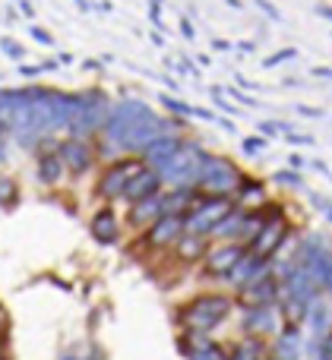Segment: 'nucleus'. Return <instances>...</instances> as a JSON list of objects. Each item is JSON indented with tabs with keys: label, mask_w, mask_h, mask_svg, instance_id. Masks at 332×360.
<instances>
[{
	"label": "nucleus",
	"mask_w": 332,
	"mask_h": 360,
	"mask_svg": "<svg viewBox=\"0 0 332 360\" xmlns=\"http://www.w3.org/2000/svg\"><path fill=\"white\" fill-rule=\"evenodd\" d=\"M238 310V300L231 291H200L174 307L177 332H196V335H212L219 332Z\"/></svg>",
	"instance_id": "f257e3e1"
},
{
	"label": "nucleus",
	"mask_w": 332,
	"mask_h": 360,
	"mask_svg": "<svg viewBox=\"0 0 332 360\" xmlns=\"http://www.w3.org/2000/svg\"><path fill=\"white\" fill-rule=\"evenodd\" d=\"M260 212H263V228H260L257 237L247 243V250H250L253 256H260V259L272 262V259H279L285 243L295 237V224H291L285 202H279V199H269Z\"/></svg>",
	"instance_id": "f03ea898"
},
{
	"label": "nucleus",
	"mask_w": 332,
	"mask_h": 360,
	"mask_svg": "<svg viewBox=\"0 0 332 360\" xmlns=\"http://www.w3.org/2000/svg\"><path fill=\"white\" fill-rule=\"evenodd\" d=\"M111 95L105 89H86L79 92V105H76V114L70 120V130L67 136H76V139H95L101 136L108 124V114H111Z\"/></svg>",
	"instance_id": "7ed1b4c3"
},
{
	"label": "nucleus",
	"mask_w": 332,
	"mask_h": 360,
	"mask_svg": "<svg viewBox=\"0 0 332 360\" xmlns=\"http://www.w3.org/2000/svg\"><path fill=\"white\" fill-rule=\"evenodd\" d=\"M244 177H247V171L241 168V165L234 162V158H228V155H215V152H209L206 168H203L196 190H200L203 196L234 199V196H238L241 180H244Z\"/></svg>",
	"instance_id": "20e7f679"
},
{
	"label": "nucleus",
	"mask_w": 332,
	"mask_h": 360,
	"mask_svg": "<svg viewBox=\"0 0 332 360\" xmlns=\"http://www.w3.org/2000/svg\"><path fill=\"white\" fill-rule=\"evenodd\" d=\"M206 158H209V149L200 143V139L187 136L184 149L165 165L158 174L165 180V190H174V186H196L200 184V174L206 168Z\"/></svg>",
	"instance_id": "39448f33"
},
{
	"label": "nucleus",
	"mask_w": 332,
	"mask_h": 360,
	"mask_svg": "<svg viewBox=\"0 0 332 360\" xmlns=\"http://www.w3.org/2000/svg\"><path fill=\"white\" fill-rule=\"evenodd\" d=\"M143 168L146 165L139 155H120V158H114V162H108L105 168H101L98 180H95V196L101 199V205L120 202L127 193V184H130Z\"/></svg>",
	"instance_id": "423d86ee"
},
{
	"label": "nucleus",
	"mask_w": 332,
	"mask_h": 360,
	"mask_svg": "<svg viewBox=\"0 0 332 360\" xmlns=\"http://www.w3.org/2000/svg\"><path fill=\"white\" fill-rule=\"evenodd\" d=\"M149 114H152L149 101L136 98V95H124V98H117L111 105V114H108V124H105V130H101V139H108V143H114L120 149L127 133L143 117H149ZM120 155H124V152H120Z\"/></svg>",
	"instance_id": "0eeeda50"
},
{
	"label": "nucleus",
	"mask_w": 332,
	"mask_h": 360,
	"mask_svg": "<svg viewBox=\"0 0 332 360\" xmlns=\"http://www.w3.org/2000/svg\"><path fill=\"white\" fill-rule=\"evenodd\" d=\"M238 209V202L234 199H222V196H203L193 202V209L184 215V224H187L190 234H200V237H209L212 240L215 228H219L222 221H225L231 212Z\"/></svg>",
	"instance_id": "6e6552de"
},
{
	"label": "nucleus",
	"mask_w": 332,
	"mask_h": 360,
	"mask_svg": "<svg viewBox=\"0 0 332 360\" xmlns=\"http://www.w3.org/2000/svg\"><path fill=\"white\" fill-rule=\"evenodd\" d=\"M247 253H250V250H247L244 243L212 240V247H209L206 259H203V266H200L203 281H222V285H225V281L231 278V272L241 266V259H244Z\"/></svg>",
	"instance_id": "1a4fd4ad"
},
{
	"label": "nucleus",
	"mask_w": 332,
	"mask_h": 360,
	"mask_svg": "<svg viewBox=\"0 0 332 360\" xmlns=\"http://www.w3.org/2000/svg\"><path fill=\"white\" fill-rule=\"evenodd\" d=\"M184 234H187V224H184L181 215H162L149 231L139 234L136 243H139V250H146L152 256H168Z\"/></svg>",
	"instance_id": "9d476101"
},
{
	"label": "nucleus",
	"mask_w": 332,
	"mask_h": 360,
	"mask_svg": "<svg viewBox=\"0 0 332 360\" xmlns=\"http://www.w3.org/2000/svg\"><path fill=\"white\" fill-rule=\"evenodd\" d=\"M241 319V335L247 338H263V342H272V338L282 332L285 319L279 307H250V310H238Z\"/></svg>",
	"instance_id": "9b49d317"
},
{
	"label": "nucleus",
	"mask_w": 332,
	"mask_h": 360,
	"mask_svg": "<svg viewBox=\"0 0 332 360\" xmlns=\"http://www.w3.org/2000/svg\"><path fill=\"white\" fill-rule=\"evenodd\" d=\"M57 152H60L63 165H67V174H73V177L89 174V171L95 168V162H98V152H95V139L63 136L60 146H57Z\"/></svg>",
	"instance_id": "f8f14e48"
},
{
	"label": "nucleus",
	"mask_w": 332,
	"mask_h": 360,
	"mask_svg": "<svg viewBox=\"0 0 332 360\" xmlns=\"http://www.w3.org/2000/svg\"><path fill=\"white\" fill-rule=\"evenodd\" d=\"M234 300H238V310H250V307H279L282 300V285H279L276 275H263V278L250 281L247 288L234 291Z\"/></svg>",
	"instance_id": "ddd939ff"
},
{
	"label": "nucleus",
	"mask_w": 332,
	"mask_h": 360,
	"mask_svg": "<svg viewBox=\"0 0 332 360\" xmlns=\"http://www.w3.org/2000/svg\"><path fill=\"white\" fill-rule=\"evenodd\" d=\"M60 139H44L38 146V155H35V177L42 186H60L63 177H67V165H63L60 152H57Z\"/></svg>",
	"instance_id": "4468645a"
},
{
	"label": "nucleus",
	"mask_w": 332,
	"mask_h": 360,
	"mask_svg": "<svg viewBox=\"0 0 332 360\" xmlns=\"http://www.w3.org/2000/svg\"><path fill=\"white\" fill-rule=\"evenodd\" d=\"M89 234L98 247H117L120 243V218L114 205H98L89 215Z\"/></svg>",
	"instance_id": "2eb2a0df"
},
{
	"label": "nucleus",
	"mask_w": 332,
	"mask_h": 360,
	"mask_svg": "<svg viewBox=\"0 0 332 360\" xmlns=\"http://www.w3.org/2000/svg\"><path fill=\"white\" fill-rule=\"evenodd\" d=\"M165 193V180L162 174H158L155 168H143L136 177L127 184V193H124V199L120 202H127V205H136V202H143V199H152V196H162Z\"/></svg>",
	"instance_id": "dca6fc26"
},
{
	"label": "nucleus",
	"mask_w": 332,
	"mask_h": 360,
	"mask_svg": "<svg viewBox=\"0 0 332 360\" xmlns=\"http://www.w3.org/2000/svg\"><path fill=\"white\" fill-rule=\"evenodd\" d=\"M184 143H187V136H184V133H168V136H158L155 143L149 146V149L143 152V165L146 168H155V171H162L165 165L171 162V158L177 155V152L184 149Z\"/></svg>",
	"instance_id": "f3484780"
},
{
	"label": "nucleus",
	"mask_w": 332,
	"mask_h": 360,
	"mask_svg": "<svg viewBox=\"0 0 332 360\" xmlns=\"http://www.w3.org/2000/svg\"><path fill=\"white\" fill-rule=\"evenodd\" d=\"M162 215H165V199L162 196L143 199V202H136V205H127V228L136 231V234H143V231H149Z\"/></svg>",
	"instance_id": "a211bd4d"
},
{
	"label": "nucleus",
	"mask_w": 332,
	"mask_h": 360,
	"mask_svg": "<svg viewBox=\"0 0 332 360\" xmlns=\"http://www.w3.org/2000/svg\"><path fill=\"white\" fill-rule=\"evenodd\" d=\"M209 247H212V240H209V237L190 234V231H187V234H184L181 240H177V247L171 250V256L177 259V266L193 269V266H203V259H206Z\"/></svg>",
	"instance_id": "6ab92c4d"
},
{
	"label": "nucleus",
	"mask_w": 332,
	"mask_h": 360,
	"mask_svg": "<svg viewBox=\"0 0 332 360\" xmlns=\"http://www.w3.org/2000/svg\"><path fill=\"white\" fill-rule=\"evenodd\" d=\"M269 272H272V262H269V259H260V256L247 253L244 259H241V266L231 272V278L225 281V285L231 288V294H234V291H241V288H247L250 281L263 278V275H269Z\"/></svg>",
	"instance_id": "aec40b11"
},
{
	"label": "nucleus",
	"mask_w": 332,
	"mask_h": 360,
	"mask_svg": "<svg viewBox=\"0 0 332 360\" xmlns=\"http://www.w3.org/2000/svg\"><path fill=\"white\" fill-rule=\"evenodd\" d=\"M234 202L247 212H260L266 202H269V186H266V180L247 174L241 180V190H238V196H234Z\"/></svg>",
	"instance_id": "412c9836"
},
{
	"label": "nucleus",
	"mask_w": 332,
	"mask_h": 360,
	"mask_svg": "<svg viewBox=\"0 0 332 360\" xmlns=\"http://www.w3.org/2000/svg\"><path fill=\"white\" fill-rule=\"evenodd\" d=\"M165 199V215H187L193 209V202L200 199V190L196 186H174V190H165L162 193Z\"/></svg>",
	"instance_id": "4be33fe9"
},
{
	"label": "nucleus",
	"mask_w": 332,
	"mask_h": 360,
	"mask_svg": "<svg viewBox=\"0 0 332 360\" xmlns=\"http://www.w3.org/2000/svg\"><path fill=\"white\" fill-rule=\"evenodd\" d=\"M304 326L314 332V338H320V335H326V332H332V304L326 300V294H323V297L317 300L314 307H310L307 323H304Z\"/></svg>",
	"instance_id": "5701e85b"
},
{
	"label": "nucleus",
	"mask_w": 332,
	"mask_h": 360,
	"mask_svg": "<svg viewBox=\"0 0 332 360\" xmlns=\"http://www.w3.org/2000/svg\"><path fill=\"white\" fill-rule=\"evenodd\" d=\"M266 351H269V342L241 335L238 342L228 348V357H231V360H266Z\"/></svg>",
	"instance_id": "b1692460"
},
{
	"label": "nucleus",
	"mask_w": 332,
	"mask_h": 360,
	"mask_svg": "<svg viewBox=\"0 0 332 360\" xmlns=\"http://www.w3.org/2000/svg\"><path fill=\"white\" fill-rule=\"evenodd\" d=\"M158 105L165 108V114H171V117H177V120H190L193 117V111H196L193 105H187L184 98H177V95H171V92L158 95Z\"/></svg>",
	"instance_id": "393cba45"
},
{
	"label": "nucleus",
	"mask_w": 332,
	"mask_h": 360,
	"mask_svg": "<svg viewBox=\"0 0 332 360\" xmlns=\"http://www.w3.org/2000/svg\"><path fill=\"white\" fill-rule=\"evenodd\" d=\"M19 202V184L13 177L0 174V209H13Z\"/></svg>",
	"instance_id": "a878e982"
},
{
	"label": "nucleus",
	"mask_w": 332,
	"mask_h": 360,
	"mask_svg": "<svg viewBox=\"0 0 332 360\" xmlns=\"http://www.w3.org/2000/svg\"><path fill=\"white\" fill-rule=\"evenodd\" d=\"M272 184L285 186V190H301L304 177H301V171H295V168H282V171H276V174H272Z\"/></svg>",
	"instance_id": "bb28decb"
},
{
	"label": "nucleus",
	"mask_w": 332,
	"mask_h": 360,
	"mask_svg": "<svg viewBox=\"0 0 332 360\" xmlns=\"http://www.w3.org/2000/svg\"><path fill=\"white\" fill-rule=\"evenodd\" d=\"M310 354L317 360H332V332H326L320 338H310Z\"/></svg>",
	"instance_id": "cd10ccee"
},
{
	"label": "nucleus",
	"mask_w": 332,
	"mask_h": 360,
	"mask_svg": "<svg viewBox=\"0 0 332 360\" xmlns=\"http://www.w3.org/2000/svg\"><path fill=\"white\" fill-rule=\"evenodd\" d=\"M266 149H269V139H266V136H247V139H241V152H244V155H263Z\"/></svg>",
	"instance_id": "c85d7f7f"
},
{
	"label": "nucleus",
	"mask_w": 332,
	"mask_h": 360,
	"mask_svg": "<svg viewBox=\"0 0 332 360\" xmlns=\"http://www.w3.org/2000/svg\"><path fill=\"white\" fill-rule=\"evenodd\" d=\"M209 92H212V105L219 108V111H225V114H231V117H238V105H231V101H228V95H225V89H219V86H212L209 89Z\"/></svg>",
	"instance_id": "c756f323"
},
{
	"label": "nucleus",
	"mask_w": 332,
	"mask_h": 360,
	"mask_svg": "<svg viewBox=\"0 0 332 360\" xmlns=\"http://www.w3.org/2000/svg\"><path fill=\"white\" fill-rule=\"evenodd\" d=\"M298 57V48H282V51H276V54H269V57H263V70H272V67H279V63H285V60H295Z\"/></svg>",
	"instance_id": "7c9ffc66"
},
{
	"label": "nucleus",
	"mask_w": 332,
	"mask_h": 360,
	"mask_svg": "<svg viewBox=\"0 0 332 360\" xmlns=\"http://www.w3.org/2000/svg\"><path fill=\"white\" fill-rule=\"evenodd\" d=\"M0 51H4L6 57H13V60H23L25 57V48L19 41H13V38H0Z\"/></svg>",
	"instance_id": "2f4dec72"
},
{
	"label": "nucleus",
	"mask_w": 332,
	"mask_h": 360,
	"mask_svg": "<svg viewBox=\"0 0 332 360\" xmlns=\"http://www.w3.org/2000/svg\"><path fill=\"white\" fill-rule=\"evenodd\" d=\"M310 205H314L317 212H323V215H326V221L332 224V202L323 196V193H310Z\"/></svg>",
	"instance_id": "473e14b6"
},
{
	"label": "nucleus",
	"mask_w": 332,
	"mask_h": 360,
	"mask_svg": "<svg viewBox=\"0 0 332 360\" xmlns=\"http://www.w3.org/2000/svg\"><path fill=\"white\" fill-rule=\"evenodd\" d=\"M225 95H228V98H231V101H238V105H250V108H257V105H260V101L253 98V95L241 92L238 86H228V89H225Z\"/></svg>",
	"instance_id": "72a5a7b5"
},
{
	"label": "nucleus",
	"mask_w": 332,
	"mask_h": 360,
	"mask_svg": "<svg viewBox=\"0 0 332 360\" xmlns=\"http://www.w3.org/2000/svg\"><path fill=\"white\" fill-rule=\"evenodd\" d=\"M165 67L177 70V73H181V76H200V70H196V63H193V60H181V63H171V60H165Z\"/></svg>",
	"instance_id": "f704fd0d"
},
{
	"label": "nucleus",
	"mask_w": 332,
	"mask_h": 360,
	"mask_svg": "<svg viewBox=\"0 0 332 360\" xmlns=\"http://www.w3.org/2000/svg\"><path fill=\"white\" fill-rule=\"evenodd\" d=\"M32 38H35L38 44H44V48H51V44H54V35H51L48 29H42V25H32V32H29Z\"/></svg>",
	"instance_id": "c9c22d12"
},
{
	"label": "nucleus",
	"mask_w": 332,
	"mask_h": 360,
	"mask_svg": "<svg viewBox=\"0 0 332 360\" xmlns=\"http://www.w3.org/2000/svg\"><path fill=\"white\" fill-rule=\"evenodd\" d=\"M253 4H257V6H260V10H263V13H266V16H269V19H272V22H282V13H279V10H276V4H269V0H253Z\"/></svg>",
	"instance_id": "e433bc0d"
},
{
	"label": "nucleus",
	"mask_w": 332,
	"mask_h": 360,
	"mask_svg": "<svg viewBox=\"0 0 332 360\" xmlns=\"http://www.w3.org/2000/svg\"><path fill=\"white\" fill-rule=\"evenodd\" d=\"M149 19L155 25V32L162 29V0H149Z\"/></svg>",
	"instance_id": "4c0bfd02"
},
{
	"label": "nucleus",
	"mask_w": 332,
	"mask_h": 360,
	"mask_svg": "<svg viewBox=\"0 0 332 360\" xmlns=\"http://www.w3.org/2000/svg\"><path fill=\"white\" fill-rule=\"evenodd\" d=\"M10 326H13L10 313H6V307L0 304V342H6V335H10Z\"/></svg>",
	"instance_id": "58836bf2"
},
{
	"label": "nucleus",
	"mask_w": 332,
	"mask_h": 360,
	"mask_svg": "<svg viewBox=\"0 0 332 360\" xmlns=\"http://www.w3.org/2000/svg\"><path fill=\"white\" fill-rule=\"evenodd\" d=\"M285 143H291V146H314V136H307V133H285Z\"/></svg>",
	"instance_id": "ea45409f"
},
{
	"label": "nucleus",
	"mask_w": 332,
	"mask_h": 360,
	"mask_svg": "<svg viewBox=\"0 0 332 360\" xmlns=\"http://www.w3.org/2000/svg\"><path fill=\"white\" fill-rule=\"evenodd\" d=\"M177 25H181V35L187 38V41H193V38H196V29H193V22H190L187 16H181V22H177Z\"/></svg>",
	"instance_id": "a19ab883"
},
{
	"label": "nucleus",
	"mask_w": 332,
	"mask_h": 360,
	"mask_svg": "<svg viewBox=\"0 0 332 360\" xmlns=\"http://www.w3.org/2000/svg\"><path fill=\"white\" fill-rule=\"evenodd\" d=\"M295 111L301 114V117H323V111H320V108H310V105H298Z\"/></svg>",
	"instance_id": "79ce46f5"
},
{
	"label": "nucleus",
	"mask_w": 332,
	"mask_h": 360,
	"mask_svg": "<svg viewBox=\"0 0 332 360\" xmlns=\"http://www.w3.org/2000/svg\"><path fill=\"white\" fill-rule=\"evenodd\" d=\"M310 165H314V171H320L323 177H332V171L326 168V162H320V158H314V162H310Z\"/></svg>",
	"instance_id": "37998d69"
},
{
	"label": "nucleus",
	"mask_w": 332,
	"mask_h": 360,
	"mask_svg": "<svg viewBox=\"0 0 332 360\" xmlns=\"http://www.w3.org/2000/svg\"><path fill=\"white\" fill-rule=\"evenodd\" d=\"M19 6H23V16L35 19V6H32V4H29V0H19Z\"/></svg>",
	"instance_id": "c03bdc74"
},
{
	"label": "nucleus",
	"mask_w": 332,
	"mask_h": 360,
	"mask_svg": "<svg viewBox=\"0 0 332 360\" xmlns=\"http://www.w3.org/2000/svg\"><path fill=\"white\" fill-rule=\"evenodd\" d=\"M314 76H320V79H332V67H314Z\"/></svg>",
	"instance_id": "a18cd8bd"
},
{
	"label": "nucleus",
	"mask_w": 332,
	"mask_h": 360,
	"mask_svg": "<svg viewBox=\"0 0 332 360\" xmlns=\"http://www.w3.org/2000/svg\"><path fill=\"white\" fill-rule=\"evenodd\" d=\"M288 168L301 171V168H304V158H301V155H288Z\"/></svg>",
	"instance_id": "49530a36"
},
{
	"label": "nucleus",
	"mask_w": 332,
	"mask_h": 360,
	"mask_svg": "<svg viewBox=\"0 0 332 360\" xmlns=\"http://www.w3.org/2000/svg\"><path fill=\"white\" fill-rule=\"evenodd\" d=\"M212 48H215V51H231V44H228L225 38H215V41H212Z\"/></svg>",
	"instance_id": "de8ad7c7"
},
{
	"label": "nucleus",
	"mask_w": 332,
	"mask_h": 360,
	"mask_svg": "<svg viewBox=\"0 0 332 360\" xmlns=\"http://www.w3.org/2000/svg\"><path fill=\"white\" fill-rule=\"evenodd\" d=\"M152 44H155V48H165V35H162V32H152Z\"/></svg>",
	"instance_id": "09e8293b"
},
{
	"label": "nucleus",
	"mask_w": 332,
	"mask_h": 360,
	"mask_svg": "<svg viewBox=\"0 0 332 360\" xmlns=\"http://www.w3.org/2000/svg\"><path fill=\"white\" fill-rule=\"evenodd\" d=\"M317 13H320L323 19H329V22H332V6H317Z\"/></svg>",
	"instance_id": "8fccbe9b"
},
{
	"label": "nucleus",
	"mask_w": 332,
	"mask_h": 360,
	"mask_svg": "<svg viewBox=\"0 0 332 360\" xmlns=\"http://www.w3.org/2000/svg\"><path fill=\"white\" fill-rule=\"evenodd\" d=\"M82 70H101V60H82Z\"/></svg>",
	"instance_id": "3c124183"
},
{
	"label": "nucleus",
	"mask_w": 332,
	"mask_h": 360,
	"mask_svg": "<svg viewBox=\"0 0 332 360\" xmlns=\"http://www.w3.org/2000/svg\"><path fill=\"white\" fill-rule=\"evenodd\" d=\"M98 10H101V13H111V10H114V4H111V0H101Z\"/></svg>",
	"instance_id": "603ef678"
},
{
	"label": "nucleus",
	"mask_w": 332,
	"mask_h": 360,
	"mask_svg": "<svg viewBox=\"0 0 332 360\" xmlns=\"http://www.w3.org/2000/svg\"><path fill=\"white\" fill-rule=\"evenodd\" d=\"M238 48H241V51H247V54H250V51H253V48H257V44H253V41H241V44H238Z\"/></svg>",
	"instance_id": "864d4df0"
},
{
	"label": "nucleus",
	"mask_w": 332,
	"mask_h": 360,
	"mask_svg": "<svg viewBox=\"0 0 332 360\" xmlns=\"http://www.w3.org/2000/svg\"><path fill=\"white\" fill-rule=\"evenodd\" d=\"M57 60H60V67H67V63H73V54H60Z\"/></svg>",
	"instance_id": "5fc2aeb1"
},
{
	"label": "nucleus",
	"mask_w": 332,
	"mask_h": 360,
	"mask_svg": "<svg viewBox=\"0 0 332 360\" xmlns=\"http://www.w3.org/2000/svg\"><path fill=\"white\" fill-rule=\"evenodd\" d=\"M196 60H200V67H209V63H212V57H209V54H200Z\"/></svg>",
	"instance_id": "6e6d98bb"
},
{
	"label": "nucleus",
	"mask_w": 332,
	"mask_h": 360,
	"mask_svg": "<svg viewBox=\"0 0 332 360\" xmlns=\"http://www.w3.org/2000/svg\"><path fill=\"white\" fill-rule=\"evenodd\" d=\"M228 6H231V10H244V4H241V0H225Z\"/></svg>",
	"instance_id": "4d7b16f0"
},
{
	"label": "nucleus",
	"mask_w": 332,
	"mask_h": 360,
	"mask_svg": "<svg viewBox=\"0 0 332 360\" xmlns=\"http://www.w3.org/2000/svg\"><path fill=\"white\" fill-rule=\"evenodd\" d=\"M0 360H10V354H6V342H0Z\"/></svg>",
	"instance_id": "13d9d810"
},
{
	"label": "nucleus",
	"mask_w": 332,
	"mask_h": 360,
	"mask_svg": "<svg viewBox=\"0 0 332 360\" xmlns=\"http://www.w3.org/2000/svg\"><path fill=\"white\" fill-rule=\"evenodd\" d=\"M4 158H6V143L0 139V162H4Z\"/></svg>",
	"instance_id": "bf43d9fd"
},
{
	"label": "nucleus",
	"mask_w": 332,
	"mask_h": 360,
	"mask_svg": "<svg viewBox=\"0 0 332 360\" xmlns=\"http://www.w3.org/2000/svg\"><path fill=\"white\" fill-rule=\"evenodd\" d=\"M60 360H82V354H63Z\"/></svg>",
	"instance_id": "052dcab7"
}]
</instances>
